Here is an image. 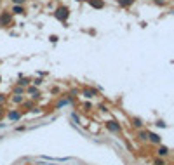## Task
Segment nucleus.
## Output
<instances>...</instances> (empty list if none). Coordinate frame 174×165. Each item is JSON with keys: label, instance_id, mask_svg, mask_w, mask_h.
Segmentation results:
<instances>
[{"label": "nucleus", "instance_id": "f257e3e1", "mask_svg": "<svg viewBox=\"0 0 174 165\" xmlns=\"http://www.w3.org/2000/svg\"><path fill=\"white\" fill-rule=\"evenodd\" d=\"M68 16H70L68 7H59L58 11H56V18H58L59 21H66V19H68Z\"/></svg>", "mask_w": 174, "mask_h": 165}, {"label": "nucleus", "instance_id": "f03ea898", "mask_svg": "<svg viewBox=\"0 0 174 165\" xmlns=\"http://www.w3.org/2000/svg\"><path fill=\"white\" fill-rule=\"evenodd\" d=\"M9 23H11V16L4 12V14L0 16V24H2V26H5V24H9Z\"/></svg>", "mask_w": 174, "mask_h": 165}, {"label": "nucleus", "instance_id": "7ed1b4c3", "mask_svg": "<svg viewBox=\"0 0 174 165\" xmlns=\"http://www.w3.org/2000/svg\"><path fill=\"white\" fill-rule=\"evenodd\" d=\"M106 127L110 129V130H112V132H118V130H120V127H118V125H117L115 122H108V124H106Z\"/></svg>", "mask_w": 174, "mask_h": 165}, {"label": "nucleus", "instance_id": "20e7f679", "mask_svg": "<svg viewBox=\"0 0 174 165\" xmlns=\"http://www.w3.org/2000/svg\"><path fill=\"white\" fill-rule=\"evenodd\" d=\"M91 5L94 9H101L103 7V0H91Z\"/></svg>", "mask_w": 174, "mask_h": 165}, {"label": "nucleus", "instance_id": "39448f33", "mask_svg": "<svg viewBox=\"0 0 174 165\" xmlns=\"http://www.w3.org/2000/svg\"><path fill=\"white\" fill-rule=\"evenodd\" d=\"M134 0H117V4L120 5V7H127V5H131Z\"/></svg>", "mask_w": 174, "mask_h": 165}, {"label": "nucleus", "instance_id": "423d86ee", "mask_svg": "<svg viewBox=\"0 0 174 165\" xmlns=\"http://www.w3.org/2000/svg\"><path fill=\"white\" fill-rule=\"evenodd\" d=\"M19 116H21L19 111H11V113H9V118H11V120H18Z\"/></svg>", "mask_w": 174, "mask_h": 165}, {"label": "nucleus", "instance_id": "0eeeda50", "mask_svg": "<svg viewBox=\"0 0 174 165\" xmlns=\"http://www.w3.org/2000/svg\"><path fill=\"white\" fill-rule=\"evenodd\" d=\"M12 12H14V14H23V12H24V9H23L21 5H16V7L12 9Z\"/></svg>", "mask_w": 174, "mask_h": 165}, {"label": "nucleus", "instance_id": "6e6552de", "mask_svg": "<svg viewBox=\"0 0 174 165\" xmlns=\"http://www.w3.org/2000/svg\"><path fill=\"white\" fill-rule=\"evenodd\" d=\"M167 153H169V149H167V148H158V155H162V156H164V155H167Z\"/></svg>", "mask_w": 174, "mask_h": 165}, {"label": "nucleus", "instance_id": "1a4fd4ad", "mask_svg": "<svg viewBox=\"0 0 174 165\" xmlns=\"http://www.w3.org/2000/svg\"><path fill=\"white\" fill-rule=\"evenodd\" d=\"M150 139H152L153 143H160V137H158V136H155V134H152V136H150Z\"/></svg>", "mask_w": 174, "mask_h": 165}, {"label": "nucleus", "instance_id": "9d476101", "mask_svg": "<svg viewBox=\"0 0 174 165\" xmlns=\"http://www.w3.org/2000/svg\"><path fill=\"white\" fill-rule=\"evenodd\" d=\"M94 94H96V91H85V96H87V97H92Z\"/></svg>", "mask_w": 174, "mask_h": 165}, {"label": "nucleus", "instance_id": "9b49d317", "mask_svg": "<svg viewBox=\"0 0 174 165\" xmlns=\"http://www.w3.org/2000/svg\"><path fill=\"white\" fill-rule=\"evenodd\" d=\"M12 2H14V4H16V5H21V4H24V2H26V0H12Z\"/></svg>", "mask_w": 174, "mask_h": 165}, {"label": "nucleus", "instance_id": "f8f14e48", "mask_svg": "<svg viewBox=\"0 0 174 165\" xmlns=\"http://www.w3.org/2000/svg\"><path fill=\"white\" fill-rule=\"evenodd\" d=\"M155 165H165V164H164V160H155Z\"/></svg>", "mask_w": 174, "mask_h": 165}, {"label": "nucleus", "instance_id": "ddd939ff", "mask_svg": "<svg viewBox=\"0 0 174 165\" xmlns=\"http://www.w3.org/2000/svg\"><path fill=\"white\" fill-rule=\"evenodd\" d=\"M19 84H21V85H26V84H28V80H26V78H23V80H19Z\"/></svg>", "mask_w": 174, "mask_h": 165}]
</instances>
